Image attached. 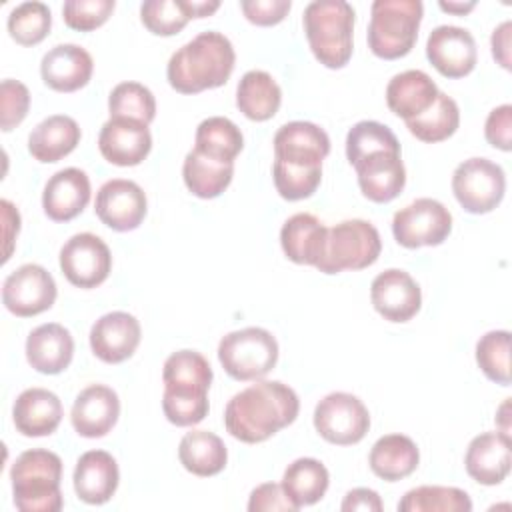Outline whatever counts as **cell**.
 Segmentation results:
<instances>
[{
  "label": "cell",
  "mask_w": 512,
  "mask_h": 512,
  "mask_svg": "<svg viewBox=\"0 0 512 512\" xmlns=\"http://www.w3.org/2000/svg\"><path fill=\"white\" fill-rule=\"evenodd\" d=\"M298 412V394L288 384L260 380L228 400L224 426L236 440L258 444L290 426Z\"/></svg>",
  "instance_id": "1"
},
{
  "label": "cell",
  "mask_w": 512,
  "mask_h": 512,
  "mask_svg": "<svg viewBox=\"0 0 512 512\" xmlns=\"http://www.w3.org/2000/svg\"><path fill=\"white\" fill-rule=\"evenodd\" d=\"M234 62L232 42L216 30H206L170 56L166 66L168 84L180 94L218 88L228 82Z\"/></svg>",
  "instance_id": "2"
},
{
  "label": "cell",
  "mask_w": 512,
  "mask_h": 512,
  "mask_svg": "<svg viewBox=\"0 0 512 512\" xmlns=\"http://www.w3.org/2000/svg\"><path fill=\"white\" fill-rule=\"evenodd\" d=\"M164 396L162 410L174 426H194L208 416V390L212 368L196 350H178L170 354L162 370Z\"/></svg>",
  "instance_id": "3"
},
{
  "label": "cell",
  "mask_w": 512,
  "mask_h": 512,
  "mask_svg": "<svg viewBox=\"0 0 512 512\" xmlns=\"http://www.w3.org/2000/svg\"><path fill=\"white\" fill-rule=\"evenodd\" d=\"M354 8L344 0H314L304 8L302 24L312 54L326 68H344L352 56Z\"/></svg>",
  "instance_id": "4"
},
{
  "label": "cell",
  "mask_w": 512,
  "mask_h": 512,
  "mask_svg": "<svg viewBox=\"0 0 512 512\" xmlns=\"http://www.w3.org/2000/svg\"><path fill=\"white\" fill-rule=\"evenodd\" d=\"M10 480L14 506L20 512H58L64 504L60 492L62 460L50 450L22 452L12 464Z\"/></svg>",
  "instance_id": "5"
},
{
  "label": "cell",
  "mask_w": 512,
  "mask_h": 512,
  "mask_svg": "<svg viewBox=\"0 0 512 512\" xmlns=\"http://www.w3.org/2000/svg\"><path fill=\"white\" fill-rule=\"evenodd\" d=\"M424 6L420 0H376L370 8L368 48L374 56L396 60L406 56L418 38Z\"/></svg>",
  "instance_id": "6"
},
{
  "label": "cell",
  "mask_w": 512,
  "mask_h": 512,
  "mask_svg": "<svg viewBox=\"0 0 512 512\" xmlns=\"http://www.w3.org/2000/svg\"><path fill=\"white\" fill-rule=\"evenodd\" d=\"M382 252V240L374 224L354 218L344 220L326 234L324 254L314 268L324 274L362 270L372 266Z\"/></svg>",
  "instance_id": "7"
},
{
  "label": "cell",
  "mask_w": 512,
  "mask_h": 512,
  "mask_svg": "<svg viewBox=\"0 0 512 512\" xmlns=\"http://www.w3.org/2000/svg\"><path fill=\"white\" fill-rule=\"evenodd\" d=\"M218 360L234 380H260L278 362L276 338L258 326L228 332L218 344Z\"/></svg>",
  "instance_id": "8"
},
{
  "label": "cell",
  "mask_w": 512,
  "mask_h": 512,
  "mask_svg": "<svg viewBox=\"0 0 512 512\" xmlns=\"http://www.w3.org/2000/svg\"><path fill=\"white\" fill-rule=\"evenodd\" d=\"M452 192L466 212H492L506 192L504 170L488 158H468L452 174Z\"/></svg>",
  "instance_id": "9"
},
{
  "label": "cell",
  "mask_w": 512,
  "mask_h": 512,
  "mask_svg": "<svg viewBox=\"0 0 512 512\" xmlns=\"http://www.w3.org/2000/svg\"><path fill=\"white\" fill-rule=\"evenodd\" d=\"M314 428L330 444H358L370 430V414L362 400L348 392H332L314 408Z\"/></svg>",
  "instance_id": "10"
},
{
  "label": "cell",
  "mask_w": 512,
  "mask_h": 512,
  "mask_svg": "<svg viewBox=\"0 0 512 512\" xmlns=\"http://www.w3.org/2000/svg\"><path fill=\"white\" fill-rule=\"evenodd\" d=\"M452 230L450 210L434 198H418L392 218L394 240L404 248L438 246Z\"/></svg>",
  "instance_id": "11"
},
{
  "label": "cell",
  "mask_w": 512,
  "mask_h": 512,
  "mask_svg": "<svg viewBox=\"0 0 512 512\" xmlns=\"http://www.w3.org/2000/svg\"><path fill=\"white\" fill-rule=\"evenodd\" d=\"M60 270L70 284L78 288H96L112 270L110 248L96 234H74L60 250Z\"/></svg>",
  "instance_id": "12"
},
{
  "label": "cell",
  "mask_w": 512,
  "mask_h": 512,
  "mask_svg": "<svg viewBox=\"0 0 512 512\" xmlns=\"http://www.w3.org/2000/svg\"><path fill=\"white\" fill-rule=\"evenodd\" d=\"M56 294L52 274L40 264H22L10 272L2 284V304L20 318L46 312L52 308Z\"/></svg>",
  "instance_id": "13"
},
{
  "label": "cell",
  "mask_w": 512,
  "mask_h": 512,
  "mask_svg": "<svg viewBox=\"0 0 512 512\" xmlns=\"http://www.w3.org/2000/svg\"><path fill=\"white\" fill-rule=\"evenodd\" d=\"M94 210L100 222L108 228L116 232H130L142 224L148 210V200L136 182L114 178L100 186Z\"/></svg>",
  "instance_id": "14"
},
{
  "label": "cell",
  "mask_w": 512,
  "mask_h": 512,
  "mask_svg": "<svg viewBox=\"0 0 512 512\" xmlns=\"http://www.w3.org/2000/svg\"><path fill=\"white\" fill-rule=\"evenodd\" d=\"M370 300L374 310L388 322H408L422 306V292L418 282L400 268L380 272L370 286Z\"/></svg>",
  "instance_id": "15"
},
{
  "label": "cell",
  "mask_w": 512,
  "mask_h": 512,
  "mask_svg": "<svg viewBox=\"0 0 512 512\" xmlns=\"http://www.w3.org/2000/svg\"><path fill=\"white\" fill-rule=\"evenodd\" d=\"M426 58L442 76L464 78L478 60L474 36L460 26H438L426 40Z\"/></svg>",
  "instance_id": "16"
},
{
  "label": "cell",
  "mask_w": 512,
  "mask_h": 512,
  "mask_svg": "<svg viewBox=\"0 0 512 512\" xmlns=\"http://www.w3.org/2000/svg\"><path fill=\"white\" fill-rule=\"evenodd\" d=\"M328 152V134L312 122H288L274 134V160L278 162L298 168H322Z\"/></svg>",
  "instance_id": "17"
},
{
  "label": "cell",
  "mask_w": 512,
  "mask_h": 512,
  "mask_svg": "<svg viewBox=\"0 0 512 512\" xmlns=\"http://www.w3.org/2000/svg\"><path fill=\"white\" fill-rule=\"evenodd\" d=\"M140 338V322L122 310L100 316L90 328V348L106 364L128 360L136 352Z\"/></svg>",
  "instance_id": "18"
},
{
  "label": "cell",
  "mask_w": 512,
  "mask_h": 512,
  "mask_svg": "<svg viewBox=\"0 0 512 512\" xmlns=\"http://www.w3.org/2000/svg\"><path fill=\"white\" fill-rule=\"evenodd\" d=\"M98 148L114 166H138L152 150V136L138 120L110 118L100 130Z\"/></svg>",
  "instance_id": "19"
},
{
  "label": "cell",
  "mask_w": 512,
  "mask_h": 512,
  "mask_svg": "<svg viewBox=\"0 0 512 512\" xmlns=\"http://www.w3.org/2000/svg\"><path fill=\"white\" fill-rule=\"evenodd\" d=\"M120 416V400L118 394L104 386L92 384L84 388L70 412V420L74 430L84 438H102L106 436Z\"/></svg>",
  "instance_id": "20"
},
{
  "label": "cell",
  "mask_w": 512,
  "mask_h": 512,
  "mask_svg": "<svg viewBox=\"0 0 512 512\" xmlns=\"http://www.w3.org/2000/svg\"><path fill=\"white\" fill-rule=\"evenodd\" d=\"M354 170L362 194L376 204L394 200L406 186V170L400 152L382 150L368 154L354 166Z\"/></svg>",
  "instance_id": "21"
},
{
  "label": "cell",
  "mask_w": 512,
  "mask_h": 512,
  "mask_svg": "<svg viewBox=\"0 0 512 512\" xmlns=\"http://www.w3.org/2000/svg\"><path fill=\"white\" fill-rule=\"evenodd\" d=\"M92 72V56L76 44H58L50 48L40 62L44 84L56 92H76L84 88L90 82Z\"/></svg>",
  "instance_id": "22"
},
{
  "label": "cell",
  "mask_w": 512,
  "mask_h": 512,
  "mask_svg": "<svg viewBox=\"0 0 512 512\" xmlns=\"http://www.w3.org/2000/svg\"><path fill=\"white\" fill-rule=\"evenodd\" d=\"M510 434L500 430L484 432L468 444L464 466L470 478L484 486L500 484L510 472Z\"/></svg>",
  "instance_id": "23"
},
{
  "label": "cell",
  "mask_w": 512,
  "mask_h": 512,
  "mask_svg": "<svg viewBox=\"0 0 512 512\" xmlns=\"http://www.w3.org/2000/svg\"><path fill=\"white\" fill-rule=\"evenodd\" d=\"M90 202V180L80 168H64L50 176L42 192V208L54 222L76 218Z\"/></svg>",
  "instance_id": "24"
},
{
  "label": "cell",
  "mask_w": 512,
  "mask_h": 512,
  "mask_svg": "<svg viewBox=\"0 0 512 512\" xmlns=\"http://www.w3.org/2000/svg\"><path fill=\"white\" fill-rule=\"evenodd\" d=\"M120 482L118 464L106 450L84 452L74 468V490L76 496L86 504L108 502Z\"/></svg>",
  "instance_id": "25"
},
{
  "label": "cell",
  "mask_w": 512,
  "mask_h": 512,
  "mask_svg": "<svg viewBox=\"0 0 512 512\" xmlns=\"http://www.w3.org/2000/svg\"><path fill=\"white\" fill-rule=\"evenodd\" d=\"M62 414L60 398L46 388H28L20 392L12 408L16 430L28 438L50 436L56 432Z\"/></svg>",
  "instance_id": "26"
},
{
  "label": "cell",
  "mask_w": 512,
  "mask_h": 512,
  "mask_svg": "<svg viewBox=\"0 0 512 512\" xmlns=\"http://www.w3.org/2000/svg\"><path fill=\"white\" fill-rule=\"evenodd\" d=\"M74 356L72 334L56 322L34 328L26 338V360L42 374L64 372Z\"/></svg>",
  "instance_id": "27"
},
{
  "label": "cell",
  "mask_w": 512,
  "mask_h": 512,
  "mask_svg": "<svg viewBox=\"0 0 512 512\" xmlns=\"http://www.w3.org/2000/svg\"><path fill=\"white\" fill-rule=\"evenodd\" d=\"M328 228L308 212L290 216L280 230V244L294 264L316 266L324 254Z\"/></svg>",
  "instance_id": "28"
},
{
  "label": "cell",
  "mask_w": 512,
  "mask_h": 512,
  "mask_svg": "<svg viewBox=\"0 0 512 512\" xmlns=\"http://www.w3.org/2000/svg\"><path fill=\"white\" fill-rule=\"evenodd\" d=\"M436 96L438 88L434 80L422 70L400 72L386 86V104L404 122L426 112Z\"/></svg>",
  "instance_id": "29"
},
{
  "label": "cell",
  "mask_w": 512,
  "mask_h": 512,
  "mask_svg": "<svg viewBox=\"0 0 512 512\" xmlns=\"http://www.w3.org/2000/svg\"><path fill=\"white\" fill-rule=\"evenodd\" d=\"M80 142V126L74 118L54 114L42 120L28 136V152L38 162H58Z\"/></svg>",
  "instance_id": "30"
},
{
  "label": "cell",
  "mask_w": 512,
  "mask_h": 512,
  "mask_svg": "<svg viewBox=\"0 0 512 512\" xmlns=\"http://www.w3.org/2000/svg\"><path fill=\"white\" fill-rule=\"evenodd\" d=\"M418 462V446L404 434H386L378 438L368 456L372 472L386 482H396L410 476L418 468Z\"/></svg>",
  "instance_id": "31"
},
{
  "label": "cell",
  "mask_w": 512,
  "mask_h": 512,
  "mask_svg": "<svg viewBox=\"0 0 512 512\" xmlns=\"http://www.w3.org/2000/svg\"><path fill=\"white\" fill-rule=\"evenodd\" d=\"M180 464L194 476H216L228 462V450L220 436L208 430H190L178 444Z\"/></svg>",
  "instance_id": "32"
},
{
  "label": "cell",
  "mask_w": 512,
  "mask_h": 512,
  "mask_svg": "<svg viewBox=\"0 0 512 512\" xmlns=\"http://www.w3.org/2000/svg\"><path fill=\"white\" fill-rule=\"evenodd\" d=\"M282 102V90L264 70H248L236 88L238 110L254 122L270 120Z\"/></svg>",
  "instance_id": "33"
},
{
  "label": "cell",
  "mask_w": 512,
  "mask_h": 512,
  "mask_svg": "<svg viewBox=\"0 0 512 512\" xmlns=\"http://www.w3.org/2000/svg\"><path fill=\"white\" fill-rule=\"evenodd\" d=\"M234 162H222L190 150L182 164V178L186 188L204 200L220 196L232 182Z\"/></svg>",
  "instance_id": "34"
},
{
  "label": "cell",
  "mask_w": 512,
  "mask_h": 512,
  "mask_svg": "<svg viewBox=\"0 0 512 512\" xmlns=\"http://www.w3.org/2000/svg\"><path fill=\"white\" fill-rule=\"evenodd\" d=\"M282 490L300 510L320 502L328 490L330 474L326 466L316 458H298L284 470Z\"/></svg>",
  "instance_id": "35"
},
{
  "label": "cell",
  "mask_w": 512,
  "mask_h": 512,
  "mask_svg": "<svg viewBox=\"0 0 512 512\" xmlns=\"http://www.w3.org/2000/svg\"><path fill=\"white\" fill-rule=\"evenodd\" d=\"M244 148V136L240 128L224 118V116H210L202 120L196 128L194 148L198 154H204L214 160L234 162V158Z\"/></svg>",
  "instance_id": "36"
},
{
  "label": "cell",
  "mask_w": 512,
  "mask_h": 512,
  "mask_svg": "<svg viewBox=\"0 0 512 512\" xmlns=\"http://www.w3.org/2000/svg\"><path fill=\"white\" fill-rule=\"evenodd\" d=\"M460 124V110L458 104L444 92H438L432 106L422 112L420 116L406 120V128L412 136L422 142L434 144L450 138Z\"/></svg>",
  "instance_id": "37"
},
{
  "label": "cell",
  "mask_w": 512,
  "mask_h": 512,
  "mask_svg": "<svg viewBox=\"0 0 512 512\" xmlns=\"http://www.w3.org/2000/svg\"><path fill=\"white\" fill-rule=\"evenodd\" d=\"M470 496L454 486H418L398 502V512H470Z\"/></svg>",
  "instance_id": "38"
},
{
  "label": "cell",
  "mask_w": 512,
  "mask_h": 512,
  "mask_svg": "<svg viewBox=\"0 0 512 512\" xmlns=\"http://www.w3.org/2000/svg\"><path fill=\"white\" fill-rule=\"evenodd\" d=\"M400 152V142L396 134L380 122L362 120L356 122L346 136V158L352 166H356L362 158L374 152Z\"/></svg>",
  "instance_id": "39"
},
{
  "label": "cell",
  "mask_w": 512,
  "mask_h": 512,
  "mask_svg": "<svg viewBox=\"0 0 512 512\" xmlns=\"http://www.w3.org/2000/svg\"><path fill=\"white\" fill-rule=\"evenodd\" d=\"M110 118H130L150 124L156 116L154 94L140 82H120L108 96Z\"/></svg>",
  "instance_id": "40"
},
{
  "label": "cell",
  "mask_w": 512,
  "mask_h": 512,
  "mask_svg": "<svg viewBox=\"0 0 512 512\" xmlns=\"http://www.w3.org/2000/svg\"><path fill=\"white\" fill-rule=\"evenodd\" d=\"M52 26L50 8L44 2H22L8 16V32L22 46L40 44Z\"/></svg>",
  "instance_id": "41"
},
{
  "label": "cell",
  "mask_w": 512,
  "mask_h": 512,
  "mask_svg": "<svg viewBox=\"0 0 512 512\" xmlns=\"http://www.w3.org/2000/svg\"><path fill=\"white\" fill-rule=\"evenodd\" d=\"M476 362L484 376L500 386L510 384V332H486L476 344Z\"/></svg>",
  "instance_id": "42"
},
{
  "label": "cell",
  "mask_w": 512,
  "mask_h": 512,
  "mask_svg": "<svg viewBox=\"0 0 512 512\" xmlns=\"http://www.w3.org/2000/svg\"><path fill=\"white\" fill-rule=\"evenodd\" d=\"M190 18V0H146L140 6L142 24L156 36L178 34Z\"/></svg>",
  "instance_id": "43"
},
{
  "label": "cell",
  "mask_w": 512,
  "mask_h": 512,
  "mask_svg": "<svg viewBox=\"0 0 512 512\" xmlns=\"http://www.w3.org/2000/svg\"><path fill=\"white\" fill-rule=\"evenodd\" d=\"M272 178L278 194L284 200L296 202L310 198L318 190L322 180V168H298L274 160Z\"/></svg>",
  "instance_id": "44"
},
{
  "label": "cell",
  "mask_w": 512,
  "mask_h": 512,
  "mask_svg": "<svg viewBox=\"0 0 512 512\" xmlns=\"http://www.w3.org/2000/svg\"><path fill=\"white\" fill-rule=\"evenodd\" d=\"M114 6V0H68L62 6V18L72 30L92 32L112 16Z\"/></svg>",
  "instance_id": "45"
},
{
  "label": "cell",
  "mask_w": 512,
  "mask_h": 512,
  "mask_svg": "<svg viewBox=\"0 0 512 512\" xmlns=\"http://www.w3.org/2000/svg\"><path fill=\"white\" fill-rule=\"evenodd\" d=\"M30 92L28 88L12 78L2 80L0 84V126L4 132L16 128L28 114Z\"/></svg>",
  "instance_id": "46"
},
{
  "label": "cell",
  "mask_w": 512,
  "mask_h": 512,
  "mask_svg": "<svg viewBox=\"0 0 512 512\" xmlns=\"http://www.w3.org/2000/svg\"><path fill=\"white\" fill-rule=\"evenodd\" d=\"M240 8L248 22L256 26H274L286 18L292 8L290 0H244Z\"/></svg>",
  "instance_id": "47"
},
{
  "label": "cell",
  "mask_w": 512,
  "mask_h": 512,
  "mask_svg": "<svg viewBox=\"0 0 512 512\" xmlns=\"http://www.w3.org/2000/svg\"><path fill=\"white\" fill-rule=\"evenodd\" d=\"M248 510L250 512H270V510H282V512H296V504L286 496L282 490V484L266 482L256 486L250 492L248 500Z\"/></svg>",
  "instance_id": "48"
},
{
  "label": "cell",
  "mask_w": 512,
  "mask_h": 512,
  "mask_svg": "<svg viewBox=\"0 0 512 512\" xmlns=\"http://www.w3.org/2000/svg\"><path fill=\"white\" fill-rule=\"evenodd\" d=\"M484 136L488 144L498 150L510 152L512 150V106L502 104L494 108L484 124Z\"/></svg>",
  "instance_id": "49"
},
{
  "label": "cell",
  "mask_w": 512,
  "mask_h": 512,
  "mask_svg": "<svg viewBox=\"0 0 512 512\" xmlns=\"http://www.w3.org/2000/svg\"><path fill=\"white\" fill-rule=\"evenodd\" d=\"M342 512H354V510H364V512H380L384 508L378 492L370 488H354L350 490L344 500H342Z\"/></svg>",
  "instance_id": "50"
},
{
  "label": "cell",
  "mask_w": 512,
  "mask_h": 512,
  "mask_svg": "<svg viewBox=\"0 0 512 512\" xmlns=\"http://www.w3.org/2000/svg\"><path fill=\"white\" fill-rule=\"evenodd\" d=\"M510 34H512V22L506 20L498 28H494L490 38L492 56L504 70H510Z\"/></svg>",
  "instance_id": "51"
},
{
  "label": "cell",
  "mask_w": 512,
  "mask_h": 512,
  "mask_svg": "<svg viewBox=\"0 0 512 512\" xmlns=\"http://www.w3.org/2000/svg\"><path fill=\"white\" fill-rule=\"evenodd\" d=\"M0 206H2L4 240H6V250H4L2 262H6V260L10 258V252H12V242H14V238L18 236V230H20V214H18V210L14 208V204H12L10 200H2Z\"/></svg>",
  "instance_id": "52"
},
{
  "label": "cell",
  "mask_w": 512,
  "mask_h": 512,
  "mask_svg": "<svg viewBox=\"0 0 512 512\" xmlns=\"http://www.w3.org/2000/svg\"><path fill=\"white\" fill-rule=\"evenodd\" d=\"M190 8H192V16L194 18H204L214 14L220 8L218 0H190Z\"/></svg>",
  "instance_id": "53"
},
{
  "label": "cell",
  "mask_w": 512,
  "mask_h": 512,
  "mask_svg": "<svg viewBox=\"0 0 512 512\" xmlns=\"http://www.w3.org/2000/svg\"><path fill=\"white\" fill-rule=\"evenodd\" d=\"M438 6H440V10H444V12L464 16L466 12H470V10L476 6V2H444V0H440Z\"/></svg>",
  "instance_id": "54"
}]
</instances>
